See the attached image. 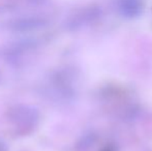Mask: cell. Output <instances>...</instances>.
<instances>
[{
    "mask_svg": "<svg viewBox=\"0 0 152 151\" xmlns=\"http://www.w3.org/2000/svg\"><path fill=\"white\" fill-rule=\"evenodd\" d=\"M144 0H118V7L126 17H134L143 9Z\"/></svg>",
    "mask_w": 152,
    "mask_h": 151,
    "instance_id": "7a4b0ae2",
    "label": "cell"
},
{
    "mask_svg": "<svg viewBox=\"0 0 152 151\" xmlns=\"http://www.w3.org/2000/svg\"><path fill=\"white\" fill-rule=\"evenodd\" d=\"M46 24V20L42 18H24L16 20L12 24H10V29L15 31H31L42 28Z\"/></svg>",
    "mask_w": 152,
    "mask_h": 151,
    "instance_id": "6da1fadb",
    "label": "cell"
},
{
    "mask_svg": "<svg viewBox=\"0 0 152 151\" xmlns=\"http://www.w3.org/2000/svg\"><path fill=\"white\" fill-rule=\"evenodd\" d=\"M28 1L31 2V3H33V4H40V3H42L45 0H28Z\"/></svg>",
    "mask_w": 152,
    "mask_h": 151,
    "instance_id": "3957f363",
    "label": "cell"
}]
</instances>
